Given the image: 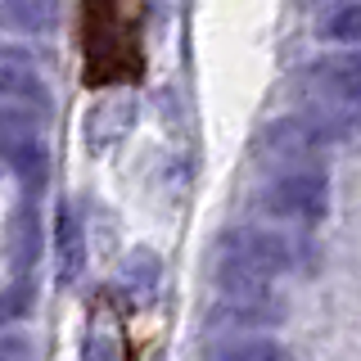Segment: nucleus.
<instances>
[{
  "instance_id": "nucleus-1",
  "label": "nucleus",
  "mask_w": 361,
  "mask_h": 361,
  "mask_svg": "<svg viewBox=\"0 0 361 361\" xmlns=\"http://www.w3.org/2000/svg\"><path fill=\"white\" fill-rule=\"evenodd\" d=\"M298 262V244L280 231H231L217 244V285L221 293H267L276 276Z\"/></svg>"
},
{
  "instance_id": "nucleus-2",
  "label": "nucleus",
  "mask_w": 361,
  "mask_h": 361,
  "mask_svg": "<svg viewBox=\"0 0 361 361\" xmlns=\"http://www.w3.org/2000/svg\"><path fill=\"white\" fill-rule=\"evenodd\" d=\"M348 127H353V113H285V118L267 122L257 131V158L271 167H293L298 172L302 163H312L316 154H325L334 140H343Z\"/></svg>"
},
{
  "instance_id": "nucleus-3",
  "label": "nucleus",
  "mask_w": 361,
  "mask_h": 361,
  "mask_svg": "<svg viewBox=\"0 0 361 361\" xmlns=\"http://www.w3.org/2000/svg\"><path fill=\"white\" fill-rule=\"evenodd\" d=\"M298 95L325 113H361V50L325 54L298 73Z\"/></svg>"
},
{
  "instance_id": "nucleus-4",
  "label": "nucleus",
  "mask_w": 361,
  "mask_h": 361,
  "mask_svg": "<svg viewBox=\"0 0 361 361\" xmlns=\"http://www.w3.org/2000/svg\"><path fill=\"white\" fill-rule=\"evenodd\" d=\"M0 158L14 167V176L37 195L50 176V154L41 145V118L37 109L0 104Z\"/></svg>"
},
{
  "instance_id": "nucleus-5",
  "label": "nucleus",
  "mask_w": 361,
  "mask_h": 361,
  "mask_svg": "<svg viewBox=\"0 0 361 361\" xmlns=\"http://www.w3.org/2000/svg\"><path fill=\"white\" fill-rule=\"evenodd\" d=\"M262 212L276 221H321L330 212V180L321 172H280L271 185L262 190Z\"/></svg>"
},
{
  "instance_id": "nucleus-6",
  "label": "nucleus",
  "mask_w": 361,
  "mask_h": 361,
  "mask_svg": "<svg viewBox=\"0 0 361 361\" xmlns=\"http://www.w3.org/2000/svg\"><path fill=\"white\" fill-rule=\"evenodd\" d=\"M0 99L5 104H37V109L45 104L37 59L14 50V45H0Z\"/></svg>"
},
{
  "instance_id": "nucleus-7",
  "label": "nucleus",
  "mask_w": 361,
  "mask_h": 361,
  "mask_svg": "<svg viewBox=\"0 0 361 361\" xmlns=\"http://www.w3.org/2000/svg\"><path fill=\"white\" fill-rule=\"evenodd\" d=\"M271 321H280V307L271 302V293H226L208 316L212 330H235V334L271 325Z\"/></svg>"
},
{
  "instance_id": "nucleus-8",
  "label": "nucleus",
  "mask_w": 361,
  "mask_h": 361,
  "mask_svg": "<svg viewBox=\"0 0 361 361\" xmlns=\"http://www.w3.org/2000/svg\"><path fill=\"white\" fill-rule=\"evenodd\" d=\"M54 253H59V280L73 285L86 267V235H82V221H77V212L68 203L59 208V221H54Z\"/></svg>"
},
{
  "instance_id": "nucleus-9",
  "label": "nucleus",
  "mask_w": 361,
  "mask_h": 361,
  "mask_svg": "<svg viewBox=\"0 0 361 361\" xmlns=\"http://www.w3.org/2000/svg\"><path fill=\"white\" fill-rule=\"evenodd\" d=\"M0 23L27 37H41L59 23V0H0Z\"/></svg>"
},
{
  "instance_id": "nucleus-10",
  "label": "nucleus",
  "mask_w": 361,
  "mask_h": 361,
  "mask_svg": "<svg viewBox=\"0 0 361 361\" xmlns=\"http://www.w3.org/2000/svg\"><path fill=\"white\" fill-rule=\"evenodd\" d=\"M208 361H293V353L276 338H253V334H235L217 343L208 353Z\"/></svg>"
},
{
  "instance_id": "nucleus-11",
  "label": "nucleus",
  "mask_w": 361,
  "mask_h": 361,
  "mask_svg": "<svg viewBox=\"0 0 361 361\" xmlns=\"http://www.w3.org/2000/svg\"><path fill=\"white\" fill-rule=\"evenodd\" d=\"M9 257H14L18 271H27L41 257V221L32 208H23L14 217V231H9Z\"/></svg>"
},
{
  "instance_id": "nucleus-12",
  "label": "nucleus",
  "mask_w": 361,
  "mask_h": 361,
  "mask_svg": "<svg viewBox=\"0 0 361 361\" xmlns=\"http://www.w3.org/2000/svg\"><path fill=\"white\" fill-rule=\"evenodd\" d=\"M321 37L338 45H361V0H343L338 9H330L321 23Z\"/></svg>"
},
{
  "instance_id": "nucleus-13",
  "label": "nucleus",
  "mask_w": 361,
  "mask_h": 361,
  "mask_svg": "<svg viewBox=\"0 0 361 361\" xmlns=\"http://www.w3.org/2000/svg\"><path fill=\"white\" fill-rule=\"evenodd\" d=\"M27 312H32V285H27V280L0 289V330H9V325L23 321Z\"/></svg>"
},
{
  "instance_id": "nucleus-14",
  "label": "nucleus",
  "mask_w": 361,
  "mask_h": 361,
  "mask_svg": "<svg viewBox=\"0 0 361 361\" xmlns=\"http://www.w3.org/2000/svg\"><path fill=\"white\" fill-rule=\"evenodd\" d=\"M32 353H27V343L23 338H14V343H0V361H27Z\"/></svg>"
},
{
  "instance_id": "nucleus-15",
  "label": "nucleus",
  "mask_w": 361,
  "mask_h": 361,
  "mask_svg": "<svg viewBox=\"0 0 361 361\" xmlns=\"http://www.w3.org/2000/svg\"><path fill=\"white\" fill-rule=\"evenodd\" d=\"M82 361H113V348L104 343V338H90L86 343V357Z\"/></svg>"
}]
</instances>
